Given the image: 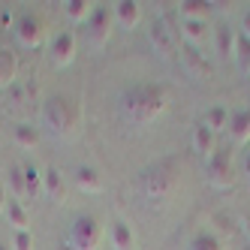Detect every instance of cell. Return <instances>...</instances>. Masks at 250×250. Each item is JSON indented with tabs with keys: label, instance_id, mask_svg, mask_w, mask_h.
Masks as SVG:
<instances>
[{
	"label": "cell",
	"instance_id": "cell-31",
	"mask_svg": "<svg viewBox=\"0 0 250 250\" xmlns=\"http://www.w3.org/2000/svg\"><path fill=\"white\" fill-rule=\"evenodd\" d=\"M244 37H250V9L244 12Z\"/></svg>",
	"mask_w": 250,
	"mask_h": 250
},
{
	"label": "cell",
	"instance_id": "cell-30",
	"mask_svg": "<svg viewBox=\"0 0 250 250\" xmlns=\"http://www.w3.org/2000/svg\"><path fill=\"white\" fill-rule=\"evenodd\" d=\"M6 202H9V193H6L3 184H0V211H6Z\"/></svg>",
	"mask_w": 250,
	"mask_h": 250
},
{
	"label": "cell",
	"instance_id": "cell-32",
	"mask_svg": "<svg viewBox=\"0 0 250 250\" xmlns=\"http://www.w3.org/2000/svg\"><path fill=\"white\" fill-rule=\"evenodd\" d=\"M244 232H247V238H250V211H247V217H244Z\"/></svg>",
	"mask_w": 250,
	"mask_h": 250
},
{
	"label": "cell",
	"instance_id": "cell-3",
	"mask_svg": "<svg viewBox=\"0 0 250 250\" xmlns=\"http://www.w3.org/2000/svg\"><path fill=\"white\" fill-rule=\"evenodd\" d=\"M178 187V166L172 160H163L157 163L148 175H145V193L151 199H166V196Z\"/></svg>",
	"mask_w": 250,
	"mask_h": 250
},
{
	"label": "cell",
	"instance_id": "cell-19",
	"mask_svg": "<svg viewBox=\"0 0 250 250\" xmlns=\"http://www.w3.org/2000/svg\"><path fill=\"white\" fill-rule=\"evenodd\" d=\"M19 73V58L9 48H0V87H9Z\"/></svg>",
	"mask_w": 250,
	"mask_h": 250
},
{
	"label": "cell",
	"instance_id": "cell-21",
	"mask_svg": "<svg viewBox=\"0 0 250 250\" xmlns=\"http://www.w3.org/2000/svg\"><path fill=\"white\" fill-rule=\"evenodd\" d=\"M181 33H184L187 45H196V48H199V45H202V40H205V33H208V24H205V19L181 21Z\"/></svg>",
	"mask_w": 250,
	"mask_h": 250
},
{
	"label": "cell",
	"instance_id": "cell-24",
	"mask_svg": "<svg viewBox=\"0 0 250 250\" xmlns=\"http://www.w3.org/2000/svg\"><path fill=\"white\" fill-rule=\"evenodd\" d=\"M235 63H238V73H241V76H250V37H244V33H238Z\"/></svg>",
	"mask_w": 250,
	"mask_h": 250
},
{
	"label": "cell",
	"instance_id": "cell-2",
	"mask_svg": "<svg viewBox=\"0 0 250 250\" xmlns=\"http://www.w3.org/2000/svg\"><path fill=\"white\" fill-rule=\"evenodd\" d=\"M42 121L55 136H66V133H73L76 121H79V105L69 97H48L42 105Z\"/></svg>",
	"mask_w": 250,
	"mask_h": 250
},
{
	"label": "cell",
	"instance_id": "cell-7",
	"mask_svg": "<svg viewBox=\"0 0 250 250\" xmlns=\"http://www.w3.org/2000/svg\"><path fill=\"white\" fill-rule=\"evenodd\" d=\"M87 27H91V40L94 45H105V40L112 37V27H115V12L112 6H97L91 21H87Z\"/></svg>",
	"mask_w": 250,
	"mask_h": 250
},
{
	"label": "cell",
	"instance_id": "cell-13",
	"mask_svg": "<svg viewBox=\"0 0 250 250\" xmlns=\"http://www.w3.org/2000/svg\"><path fill=\"white\" fill-rule=\"evenodd\" d=\"M193 148L199 151L205 160H211V157H214V151H217V133L208 130L205 124H199V127L193 130Z\"/></svg>",
	"mask_w": 250,
	"mask_h": 250
},
{
	"label": "cell",
	"instance_id": "cell-10",
	"mask_svg": "<svg viewBox=\"0 0 250 250\" xmlns=\"http://www.w3.org/2000/svg\"><path fill=\"white\" fill-rule=\"evenodd\" d=\"M112 12H115V21L121 27H127V30H133L139 24V19H142V6L136 3V0H118V3L112 6Z\"/></svg>",
	"mask_w": 250,
	"mask_h": 250
},
{
	"label": "cell",
	"instance_id": "cell-28",
	"mask_svg": "<svg viewBox=\"0 0 250 250\" xmlns=\"http://www.w3.org/2000/svg\"><path fill=\"white\" fill-rule=\"evenodd\" d=\"M187 63H190V69H193V73H199V76H208L211 73V69H208V63H205V58L199 55V48H196V45H187Z\"/></svg>",
	"mask_w": 250,
	"mask_h": 250
},
{
	"label": "cell",
	"instance_id": "cell-6",
	"mask_svg": "<svg viewBox=\"0 0 250 250\" xmlns=\"http://www.w3.org/2000/svg\"><path fill=\"white\" fill-rule=\"evenodd\" d=\"M208 178L214 187H229L235 181V166H232L229 151H214V157L208 160Z\"/></svg>",
	"mask_w": 250,
	"mask_h": 250
},
{
	"label": "cell",
	"instance_id": "cell-4",
	"mask_svg": "<svg viewBox=\"0 0 250 250\" xmlns=\"http://www.w3.org/2000/svg\"><path fill=\"white\" fill-rule=\"evenodd\" d=\"M69 241H73L76 250H97L103 241V226L97 217L91 214H79L73 229H69Z\"/></svg>",
	"mask_w": 250,
	"mask_h": 250
},
{
	"label": "cell",
	"instance_id": "cell-27",
	"mask_svg": "<svg viewBox=\"0 0 250 250\" xmlns=\"http://www.w3.org/2000/svg\"><path fill=\"white\" fill-rule=\"evenodd\" d=\"M9 190H12V199H21L24 202V169L21 166H12L9 169Z\"/></svg>",
	"mask_w": 250,
	"mask_h": 250
},
{
	"label": "cell",
	"instance_id": "cell-23",
	"mask_svg": "<svg viewBox=\"0 0 250 250\" xmlns=\"http://www.w3.org/2000/svg\"><path fill=\"white\" fill-rule=\"evenodd\" d=\"M211 3H202V0H181L178 3V12H181V21H196V19H205Z\"/></svg>",
	"mask_w": 250,
	"mask_h": 250
},
{
	"label": "cell",
	"instance_id": "cell-1",
	"mask_svg": "<svg viewBox=\"0 0 250 250\" xmlns=\"http://www.w3.org/2000/svg\"><path fill=\"white\" fill-rule=\"evenodd\" d=\"M166 112V94L157 84H139L124 94V115L133 124H151Z\"/></svg>",
	"mask_w": 250,
	"mask_h": 250
},
{
	"label": "cell",
	"instance_id": "cell-5",
	"mask_svg": "<svg viewBox=\"0 0 250 250\" xmlns=\"http://www.w3.org/2000/svg\"><path fill=\"white\" fill-rule=\"evenodd\" d=\"M15 33H19V42L24 48H40L42 37H45V24L37 12H24L19 19V24H15Z\"/></svg>",
	"mask_w": 250,
	"mask_h": 250
},
{
	"label": "cell",
	"instance_id": "cell-11",
	"mask_svg": "<svg viewBox=\"0 0 250 250\" xmlns=\"http://www.w3.org/2000/svg\"><path fill=\"white\" fill-rule=\"evenodd\" d=\"M112 247L115 250H136V232L124 217L112 220Z\"/></svg>",
	"mask_w": 250,
	"mask_h": 250
},
{
	"label": "cell",
	"instance_id": "cell-26",
	"mask_svg": "<svg viewBox=\"0 0 250 250\" xmlns=\"http://www.w3.org/2000/svg\"><path fill=\"white\" fill-rule=\"evenodd\" d=\"M190 250H223V244H220V238L214 235V232L202 229V232H196V235H193Z\"/></svg>",
	"mask_w": 250,
	"mask_h": 250
},
{
	"label": "cell",
	"instance_id": "cell-25",
	"mask_svg": "<svg viewBox=\"0 0 250 250\" xmlns=\"http://www.w3.org/2000/svg\"><path fill=\"white\" fill-rule=\"evenodd\" d=\"M37 142H40V133L33 130L30 124H19V127H15V145L19 148L30 151V148H37Z\"/></svg>",
	"mask_w": 250,
	"mask_h": 250
},
{
	"label": "cell",
	"instance_id": "cell-9",
	"mask_svg": "<svg viewBox=\"0 0 250 250\" xmlns=\"http://www.w3.org/2000/svg\"><path fill=\"white\" fill-rule=\"evenodd\" d=\"M151 45H154V51H160V55H172L175 51V30L169 27V21L166 19H157L154 24H151Z\"/></svg>",
	"mask_w": 250,
	"mask_h": 250
},
{
	"label": "cell",
	"instance_id": "cell-16",
	"mask_svg": "<svg viewBox=\"0 0 250 250\" xmlns=\"http://www.w3.org/2000/svg\"><path fill=\"white\" fill-rule=\"evenodd\" d=\"M76 184H79L82 193H100V190H103V175H100L94 166H79Z\"/></svg>",
	"mask_w": 250,
	"mask_h": 250
},
{
	"label": "cell",
	"instance_id": "cell-33",
	"mask_svg": "<svg viewBox=\"0 0 250 250\" xmlns=\"http://www.w3.org/2000/svg\"><path fill=\"white\" fill-rule=\"evenodd\" d=\"M244 172H247V178H250V154L244 157Z\"/></svg>",
	"mask_w": 250,
	"mask_h": 250
},
{
	"label": "cell",
	"instance_id": "cell-29",
	"mask_svg": "<svg viewBox=\"0 0 250 250\" xmlns=\"http://www.w3.org/2000/svg\"><path fill=\"white\" fill-rule=\"evenodd\" d=\"M12 250H33V232H30V229L15 232V238H12Z\"/></svg>",
	"mask_w": 250,
	"mask_h": 250
},
{
	"label": "cell",
	"instance_id": "cell-14",
	"mask_svg": "<svg viewBox=\"0 0 250 250\" xmlns=\"http://www.w3.org/2000/svg\"><path fill=\"white\" fill-rule=\"evenodd\" d=\"M214 42H217V55L220 58H235V45H238V33L229 24H220L214 30Z\"/></svg>",
	"mask_w": 250,
	"mask_h": 250
},
{
	"label": "cell",
	"instance_id": "cell-34",
	"mask_svg": "<svg viewBox=\"0 0 250 250\" xmlns=\"http://www.w3.org/2000/svg\"><path fill=\"white\" fill-rule=\"evenodd\" d=\"M0 250H12V244H3V241H0Z\"/></svg>",
	"mask_w": 250,
	"mask_h": 250
},
{
	"label": "cell",
	"instance_id": "cell-22",
	"mask_svg": "<svg viewBox=\"0 0 250 250\" xmlns=\"http://www.w3.org/2000/svg\"><path fill=\"white\" fill-rule=\"evenodd\" d=\"M202 124L208 130H214V133H223V130H229V112L223 109V105H211V109L205 112V118H202Z\"/></svg>",
	"mask_w": 250,
	"mask_h": 250
},
{
	"label": "cell",
	"instance_id": "cell-8",
	"mask_svg": "<svg viewBox=\"0 0 250 250\" xmlns=\"http://www.w3.org/2000/svg\"><path fill=\"white\" fill-rule=\"evenodd\" d=\"M76 58V33L73 30H58L51 40V61L55 66H66Z\"/></svg>",
	"mask_w": 250,
	"mask_h": 250
},
{
	"label": "cell",
	"instance_id": "cell-17",
	"mask_svg": "<svg viewBox=\"0 0 250 250\" xmlns=\"http://www.w3.org/2000/svg\"><path fill=\"white\" fill-rule=\"evenodd\" d=\"M6 217H9V223L15 226V232L30 229V214H27V208H24L21 199H12V196H9V202H6Z\"/></svg>",
	"mask_w": 250,
	"mask_h": 250
},
{
	"label": "cell",
	"instance_id": "cell-15",
	"mask_svg": "<svg viewBox=\"0 0 250 250\" xmlns=\"http://www.w3.org/2000/svg\"><path fill=\"white\" fill-rule=\"evenodd\" d=\"M229 133H232V139H235L238 145L250 142V112L247 109H238V112L229 115Z\"/></svg>",
	"mask_w": 250,
	"mask_h": 250
},
{
	"label": "cell",
	"instance_id": "cell-18",
	"mask_svg": "<svg viewBox=\"0 0 250 250\" xmlns=\"http://www.w3.org/2000/svg\"><path fill=\"white\" fill-rule=\"evenodd\" d=\"M63 9H66V15H69L76 24H82V21H91L97 3H94V0H66Z\"/></svg>",
	"mask_w": 250,
	"mask_h": 250
},
{
	"label": "cell",
	"instance_id": "cell-20",
	"mask_svg": "<svg viewBox=\"0 0 250 250\" xmlns=\"http://www.w3.org/2000/svg\"><path fill=\"white\" fill-rule=\"evenodd\" d=\"M21 169H24V199H33L42 193V172L33 163H24Z\"/></svg>",
	"mask_w": 250,
	"mask_h": 250
},
{
	"label": "cell",
	"instance_id": "cell-12",
	"mask_svg": "<svg viewBox=\"0 0 250 250\" xmlns=\"http://www.w3.org/2000/svg\"><path fill=\"white\" fill-rule=\"evenodd\" d=\"M42 193L51 202H58V205L66 199V184H63V178H61L58 169H45L42 172Z\"/></svg>",
	"mask_w": 250,
	"mask_h": 250
}]
</instances>
